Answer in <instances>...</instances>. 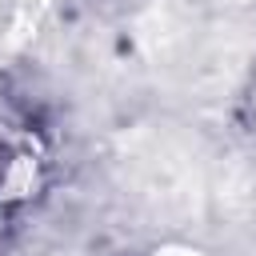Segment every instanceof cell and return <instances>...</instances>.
I'll return each instance as SVG.
<instances>
[{
    "label": "cell",
    "instance_id": "obj_1",
    "mask_svg": "<svg viewBox=\"0 0 256 256\" xmlns=\"http://www.w3.org/2000/svg\"><path fill=\"white\" fill-rule=\"evenodd\" d=\"M152 256H200V252L188 248V244H164V248H156Z\"/></svg>",
    "mask_w": 256,
    "mask_h": 256
}]
</instances>
